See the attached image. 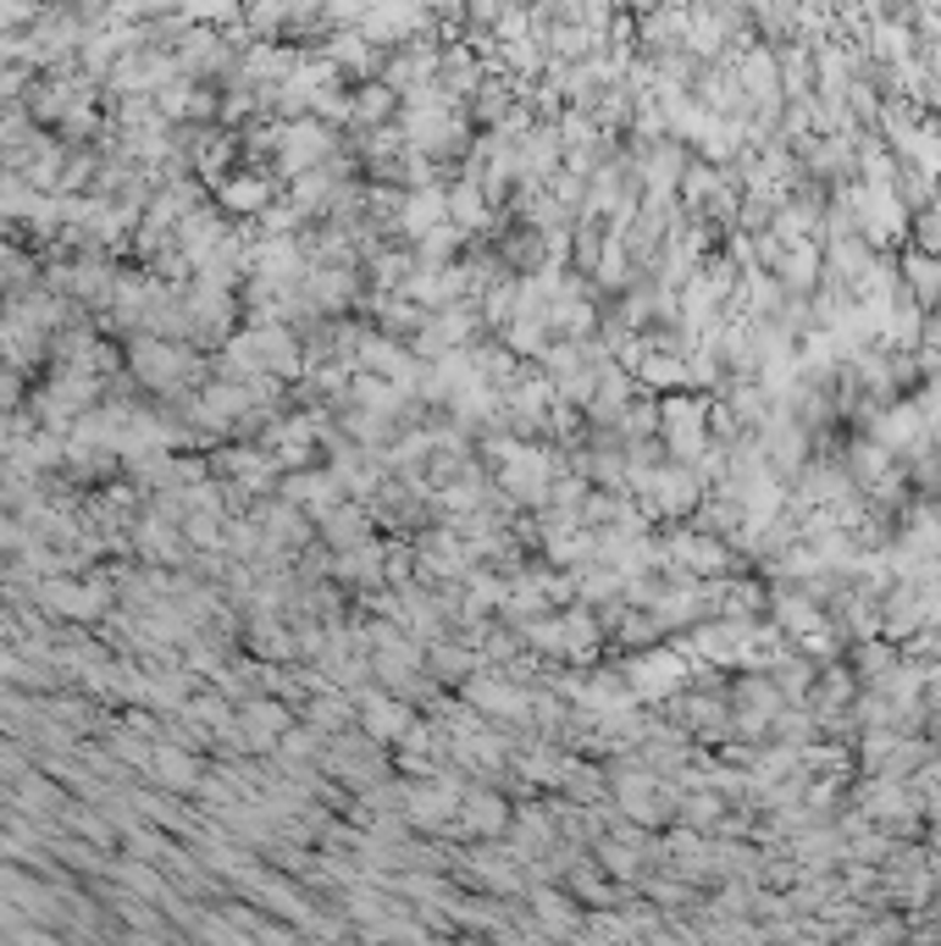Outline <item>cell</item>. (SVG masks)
<instances>
[{"mask_svg": "<svg viewBox=\"0 0 941 946\" xmlns=\"http://www.w3.org/2000/svg\"><path fill=\"white\" fill-rule=\"evenodd\" d=\"M626 681H632V698H648V703L675 698V693H681V681H687V659L670 653V648H654V653L632 659Z\"/></svg>", "mask_w": 941, "mask_h": 946, "instance_id": "cell-1", "label": "cell"}, {"mask_svg": "<svg viewBox=\"0 0 941 946\" xmlns=\"http://www.w3.org/2000/svg\"><path fill=\"white\" fill-rule=\"evenodd\" d=\"M493 449L504 454V487H509V493L527 498V504H543V498H549V476H554L549 454H538V449H527V444H493Z\"/></svg>", "mask_w": 941, "mask_h": 946, "instance_id": "cell-2", "label": "cell"}, {"mask_svg": "<svg viewBox=\"0 0 941 946\" xmlns=\"http://www.w3.org/2000/svg\"><path fill=\"white\" fill-rule=\"evenodd\" d=\"M659 426H664V438H670V454H675V460H698V454H704L709 421H704V404H698V399H681V393L664 399Z\"/></svg>", "mask_w": 941, "mask_h": 946, "instance_id": "cell-3", "label": "cell"}, {"mask_svg": "<svg viewBox=\"0 0 941 946\" xmlns=\"http://www.w3.org/2000/svg\"><path fill=\"white\" fill-rule=\"evenodd\" d=\"M466 703L477 709V714H493V720H516L521 709H527V698L509 686L504 675H466Z\"/></svg>", "mask_w": 941, "mask_h": 946, "instance_id": "cell-4", "label": "cell"}, {"mask_svg": "<svg viewBox=\"0 0 941 946\" xmlns=\"http://www.w3.org/2000/svg\"><path fill=\"white\" fill-rule=\"evenodd\" d=\"M455 830H466V836H504L509 830V808H504V797L498 792H487V787H471L466 797H460V819H455Z\"/></svg>", "mask_w": 941, "mask_h": 946, "instance_id": "cell-5", "label": "cell"}, {"mask_svg": "<svg viewBox=\"0 0 941 946\" xmlns=\"http://www.w3.org/2000/svg\"><path fill=\"white\" fill-rule=\"evenodd\" d=\"M471 559H477V548L460 543V537H449V532L421 543V576H466Z\"/></svg>", "mask_w": 941, "mask_h": 946, "instance_id": "cell-6", "label": "cell"}, {"mask_svg": "<svg viewBox=\"0 0 941 946\" xmlns=\"http://www.w3.org/2000/svg\"><path fill=\"white\" fill-rule=\"evenodd\" d=\"M410 709H404V698L393 693V698H366V736L372 742H399L404 731H410Z\"/></svg>", "mask_w": 941, "mask_h": 946, "instance_id": "cell-7", "label": "cell"}, {"mask_svg": "<svg viewBox=\"0 0 941 946\" xmlns=\"http://www.w3.org/2000/svg\"><path fill=\"white\" fill-rule=\"evenodd\" d=\"M626 393H632L626 371L604 366V377H598V382H592V393H587V410H592L598 421H621V415H626Z\"/></svg>", "mask_w": 941, "mask_h": 946, "instance_id": "cell-8", "label": "cell"}, {"mask_svg": "<svg viewBox=\"0 0 941 946\" xmlns=\"http://www.w3.org/2000/svg\"><path fill=\"white\" fill-rule=\"evenodd\" d=\"M366 366H372L377 377H388V382H410V377H415V360L399 355L393 343H377V338H366Z\"/></svg>", "mask_w": 941, "mask_h": 946, "instance_id": "cell-9", "label": "cell"}, {"mask_svg": "<svg viewBox=\"0 0 941 946\" xmlns=\"http://www.w3.org/2000/svg\"><path fill=\"white\" fill-rule=\"evenodd\" d=\"M444 216H449V205H444V200H438L433 189H426V194H415V200L404 205V227H410L415 238H421V233H433V227H438Z\"/></svg>", "mask_w": 941, "mask_h": 946, "instance_id": "cell-10", "label": "cell"}, {"mask_svg": "<svg viewBox=\"0 0 941 946\" xmlns=\"http://www.w3.org/2000/svg\"><path fill=\"white\" fill-rule=\"evenodd\" d=\"M908 283L919 299H941V261L925 249V255H908Z\"/></svg>", "mask_w": 941, "mask_h": 946, "instance_id": "cell-11", "label": "cell"}, {"mask_svg": "<svg viewBox=\"0 0 941 946\" xmlns=\"http://www.w3.org/2000/svg\"><path fill=\"white\" fill-rule=\"evenodd\" d=\"M477 670V659L471 653H460V648H449L444 637L433 642V675H444V681H466Z\"/></svg>", "mask_w": 941, "mask_h": 946, "instance_id": "cell-12", "label": "cell"}, {"mask_svg": "<svg viewBox=\"0 0 941 946\" xmlns=\"http://www.w3.org/2000/svg\"><path fill=\"white\" fill-rule=\"evenodd\" d=\"M659 426V404H626V433L637 438V433H654Z\"/></svg>", "mask_w": 941, "mask_h": 946, "instance_id": "cell-13", "label": "cell"}, {"mask_svg": "<svg viewBox=\"0 0 941 946\" xmlns=\"http://www.w3.org/2000/svg\"><path fill=\"white\" fill-rule=\"evenodd\" d=\"M449 211H455V222H466V227L482 222V200H477V189H460V200H455Z\"/></svg>", "mask_w": 941, "mask_h": 946, "instance_id": "cell-14", "label": "cell"}, {"mask_svg": "<svg viewBox=\"0 0 941 946\" xmlns=\"http://www.w3.org/2000/svg\"><path fill=\"white\" fill-rule=\"evenodd\" d=\"M538 913H543L549 924H571V908H565V897H554V891H538Z\"/></svg>", "mask_w": 941, "mask_h": 946, "instance_id": "cell-15", "label": "cell"}]
</instances>
